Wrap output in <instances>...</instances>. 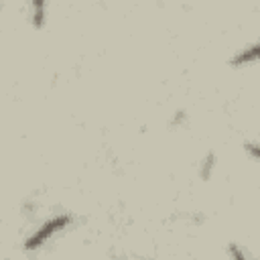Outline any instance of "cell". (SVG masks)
I'll list each match as a JSON object with an SVG mask.
<instances>
[{"label":"cell","instance_id":"6da1fadb","mask_svg":"<svg viewBox=\"0 0 260 260\" xmlns=\"http://www.w3.org/2000/svg\"><path fill=\"white\" fill-rule=\"evenodd\" d=\"M71 223V215H55L53 219H49V221H45L26 242H24V248L26 250H35V248H39L41 244H45L55 232H59V230H63L65 225H69Z\"/></svg>","mask_w":260,"mask_h":260},{"label":"cell","instance_id":"7a4b0ae2","mask_svg":"<svg viewBox=\"0 0 260 260\" xmlns=\"http://www.w3.org/2000/svg\"><path fill=\"white\" fill-rule=\"evenodd\" d=\"M256 55H258V45H252V47H248L246 51L238 53V55L232 59V65H234V67H240V65L252 63V61L256 59Z\"/></svg>","mask_w":260,"mask_h":260},{"label":"cell","instance_id":"3957f363","mask_svg":"<svg viewBox=\"0 0 260 260\" xmlns=\"http://www.w3.org/2000/svg\"><path fill=\"white\" fill-rule=\"evenodd\" d=\"M30 6H32L35 26H43V22H45V0H30Z\"/></svg>","mask_w":260,"mask_h":260},{"label":"cell","instance_id":"277c9868","mask_svg":"<svg viewBox=\"0 0 260 260\" xmlns=\"http://www.w3.org/2000/svg\"><path fill=\"white\" fill-rule=\"evenodd\" d=\"M211 167H213V154H209V156L205 158V162H203V169H201V177H203V179H207V177H209Z\"/></svg>","mask_w":260,"mask_h":260},{"label":"cell","instance_id":"5b68a950","mask_svg":"<svg viewBox=\"0 0 260 260\" xmlns=\"http://www.w3.org/2000/svg\"><path fill=\"white\" fill-rule=\"evenodd\" d=\"M230 254H232L234 258H238V260H246V254H244L242 250H238V248H236V244H232V246H230Z\"/></svg>","mask_w":260,"mask_h":260},{"label":"cell","instance_id":"8992f818","mask_svg":"<svg viewBox=\"0 0 260 260\" xmlns=\"http://www.w3.org/2000/svg\"><path fill=\"white\" fill-rule=\"evenodd\" d=\"M246 148H248V150H250V154H252V156H254V158H256V156H258V146H256V144H254V142H250V144H246Z\"/></svg>","mask_w":260,"mask_h":260}]
</instances>
